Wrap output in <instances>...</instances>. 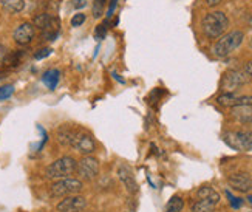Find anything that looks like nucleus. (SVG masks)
I'll use <instances>...</instances> for the list:
<instances>
[{"label":"nucleus","mask_w":252,"mask_h":212,"mask_svg":"<svg viewBox=\"0 0 252 212\" xmlns=\"http://www.w3.org/2000/svg\"><path fill=\"white\" fill-rule=\"evenodd\" d=\"M229 27V19L223 11H212L206 14L201 22L203 33L209 39H220Z\"/></svg>","instance_id":"f257e3e1"},{"label":"nucleus","mask_w":252,"mask_h":212,"mask_svg":"<svg viewBox=\"0 0 252 212\" xmlns=\"http://www.w3.org/2000/svg\"><path fill=\"white\" fill-rule=\"evenodd\" d=\"M78 169V161L73 157H61L58 160H54L51 164L47 166L45 169V178L51 181L63 180V178H71V175L76 174Z\"/></svg>","instance_id":"f03ea898"},{"label":"nucleus","mask_w":252,"mask_h":212,"mask_svg":"<svg viewBox=\"0 0 252 212\" xmlns=\"http://www.w3.org/2000/svg\"><path fill=\"white\" fill-rule=\"evenodd\" d=\"M245 39V33L240 30H234L227 35H223L220 39L215 42V45L212 47V54L215 58H227L229 54H232Z\"/></svg>","instance_id":"7ed1b4c3"},{"label":"nucleus","mask_w":252,"mask_h":212,"mask_svg":"<svg viewBox=\"0 0 252 212\" xmlns=\"http://www.w3.org/2000/svg\"><path fill=\"white\" fill-rule=\"evenodd\" d=\"M82 181L78 178H63V180L53 181L50 186V195L53 198H65L70 195H78L82 191Z\"/></svg>","instance_id":"20e7f679"},{"label":"nucleus","mask_w":252,"mask_h":212,"mask_svg":"<svg viewBox=\"0 0 252 212\" xmlns=\"http://www.w3.org/2000/svg\"><path fill=\"white\" fill-rule=\"evenodd\" d=\"M224 142L229 147L238 152H252V130L249 132H226L223 135Z\"/></svg>","instance_id":"39448f33"},{"label":"nucleus","mask_w":252,"mask_h":212,"mask_svg":"<svg viewBox=\"0 0 252 212\" xmlns=\"http://www.w3.org/2000/svg\"><path fill=\"white\" fill-rule=\"evenodd\" d=\"M34 27L43 33L45 40H54L59 33V19L50 13H42L34 17Z\"/></svg>","instance_id":"423d86ee"},{"label":"nucleus","mask_w":252,"mask_h":212,"mask_svg":"<svg viewBox=\"0 0 252 212\" xmlns=\"http://www.w3.org/2000/svg\"><path fill=\"white\" fill-rule=\"evenodd\" d=\"M101 172V166L97 158L92 157V155H85L78 161V169H76V174H78L82 181H94L97 177H99Z\"/></svg>","instance_id":"0eeeda50"},{"label":"nucleus","mask_w":252,"mask_h":212,"mask_svg":"<svg viewBox=\"0 0 252 212\" xmlns=\"http://www.w3.org/2000/svg\"><path fill=\"white\" fill-rule=\"evenodd\" d=\"M71 147L82 155H92L96 150V142L93 135L85 129H76L71 141Z\"/></svg>","instance_id":"6e6552de"},{"label":"nucleus","mask_w":252,"mask_h":212,"mask_svg":"<svg viewBox=\"0 0 252 212\" xmlns=\"http://www.w3.org/2000/svg\"><path fill=\"white\" fill-rule=\"evenodd\" d=\"M249 81L245 71L242 70H229L224 73L223 81H221V90L223 93H234L238 87L245 85Z\"/></svg>","instance_id":"1a4fd4ad"},{"label":"nucleus","mask_w":252,"mask_h":212,"mask_svg":"<svg viewBox=\"0 0 252 212\" xmlns=\"http://www.w3.org/2000/svg\"><path fill=\"white\" fill-rule=\"evenodd\" d=\"M87 208V200L82 195H70L56 205L58 212H82Z\"/></svg>","instance_id":"9d476101"},{"label":"nucleus","mask_w":252,"mask_h":212,"mask_svg":"<svg viewBox=\"0 0 252 212\" xmlns=\"http://www.w3.org/2000/svg\"><path fill=\"white\" fill-rule=\"evenodd\" d=\"M36 37V27L30 24V22H24V24H20L14 33H13V39L17 45H22L25 47L28 43L32 42V39Z\"/></svg>","instance_id":"9b49d317"},{"label":"nucleus","mask_w":252,"mask_h":212,"mask_svg":"<svg viewBox=\"0 0 252 212\" xmlns=\"http://www.w3.org/2000/svg\"><path fill=\"white\" fill-rule=\"evenodd\" d=\"M227 183L234 191L248 194L252 191V177L246 172H237L227 177Z\"/></svg>","instance_id":"f8f14e48"},{"label":"nucleus","mask_w":252,"mask_h":212,"mask_svg":"<svg viewBox=\"0 0 252 212\" xmlns=\"http://www.w3.org/2000/svg\"><path fill=\"white\" fill-rule=\"evenodd\" d=\"M118 178L119 181L123 183V186L127 189L128 194H136L138 192V183H136V178L135 174L131 171V167L127 164H119L118 166Z\"/></svg>","instance_id":"ddd939ff"},{"label":"nucleus","mask_w":252,"mask_h":212,"mask_svg":"<svg viewBox=\"0 0 252 212\" xmlns=\"http://www.w3.org/2000/svg\"><path fill=\"white\" fill-rule=\"evenodd\" d=\"M217 103L223 107H242L252 106V96H235V93H221L217 98Z\"/></svg>","instance_id":"4468645a"},{"label":"nucleus","mask_w":252,"mask_h":212,"mask_svg":"<svg viewBox=\"0 0 252 212\" xmlns=\"http://www.w3.org/2000/svg\"><path fill=\"white\" fill-rule=\"evenodd\" d=\"M76 127H71L70 124H63L56 130V141L63 147H71V141L74 137Z\"/></svg>","instance_id":"2eb2a0df"},{"label":"nucleus","mask_w":252,"mask_h":212,"mask_svg":"<svg viewBox=\"0 0 252 212\" xmlns=\"http://www.w3.org/2000/svg\"><path fill=\"white\" fill-rule=\"evenodd\" d=\"M232 116L242 124H252V106H242L232 108Z\"/></svg>","instance_id":"dca6fc26"},{"label":"nucleus","mask_w":252,"mask_h":212,"mask_svg":"<svg viewBox=\"0 0 252 212\" xmlns=\"http://www.w3.org/2000/svg\"><path fill=\"white\" fill-rule=\"evenodd\" d=\"M218 203L220 202L212 198H198L192 205V212H214Z\"/></svg>","instance_id":"f3484780"},{"label":"nucleus","mask_w":252,"mask_h":212,"mask_svg":"<svg viewBox=\"0 0 252 212\" xmlns=\"http://www.w3.org/2000/svg\"><path fill=\"white\" fill-rule=\"evenodd\" d=\"M59 79H61V71L58 69H51V70H47L42 76V82L45 84L50 90H54V88L58 87L59 84Z\"/></svg>","instance_id":"a211bd4d"},{"label":"nucleus","mask_w":252,"mask_h":212,"mask_svg":"<svg viewBox=\"0 0 252 212\" xmlns=\"http://www.w3.org/2000/svg\"><path fill=\"white\" fill-rule=\"evenodd\" d=\"M24 56H25V53L22 51V50L9 51V53H6V56H5L3 65H6V67H16V65L20 64V61H22V58H24Z\"/></svg>","instance_id":"6ab92c4d"},{"label":"nucleus","mask_w":252,"mask_h":212,"mask_svg":"<svg viewBox=\"0 0 252 212\" xmlns=\"http://www.w3.org/2000/svg\"><path fill=\"white\" fill-rule=\"evenodd\" d=\"M0 5H2L8 13H20L25 6L24 0H0Z\"/></svg>","instance_id":"aec40b11"},{"label":"nucleus","mask_w":252,"mask_h":212,"mask_svg":"<svg viewBox=\"0 0 252 212\" xmlns=\"http://www.w3.org/2000/svg\"><path fill=\"white\" fill-rule=\"evenodd\" d=\"M183 208H184V200H183V197L173 195L169 200V202H167L166 208H164V212H181Z\"/></svg>","instance_id":"412c9836"},{"label":"nucleus","mask_w":252,"mask_h":212,"mask_svg":"<svg viewBox=\"0 0 252 212\" xmlns=\"http://www.w3.org/2000/svg\"><path fill=\"white\" fill-rule=\"evenodd\" d=\"M196 197L198 198H212V200H217V202H220V194H218L212 186H201L198 189V192H196Z\"/></svg>","instance_id":"4be33fe9"},{"label":"nucleus","mask_w":252,"mask_h":212,"mask_svg":"<svg viewBox=\"0 0 252 212\" xmlns=\"http://www.w3.org/2000/svg\"><path fill=\"white\" fill-rule=\"evenodd\" d=\"M104 6H105V0H93L92 11H93V17L94 19L102 17V14H104Z\"/></svg>","instance_id":"5701e85b"},{"label":"nucleus","mask_w":252,"mask_h":212,"mask_svg":"<svg viewBox=\"0 0 252 212\" xmlns=\"http://www.w3.org/2000/svg\"><path fill=\"white\" fill-rule=\"evenodd\" d=\"M14 93V85H0V101L11 98Z\"/></svg>","instance_id":"b1692460"},{"label":"nucleus","mask_w":252,"mask_h":212,"mask_svg":"<svg viewBox=\"0 0 252 212\" xmlns=\"http://www.w3.org/2000/svg\"><path fill=\"white\" fill-rule=\"evenodd\" d=\"M105 35H107V25H105V24L97 25L96 30H94V37H96L97 40H102V39L105 37Z\"/></svg>","instance_id":"393cba45"},{"label":"nucleus","mask_w":252,"mask_h":212,"mask_svg":"<svg viewBox=\"0 0 252 212\" xmlns=\"http://www.w3.org/2000/svg\"><path fill=\"white\" fill-rule=\"evenodd\" d=\"M85 14L84 13H78V14H74L71 17V27H81L84 22H85Z\"/></svg>","instance_id":"a878e982"},{"label":"nucleus","mask_w":252,"mask_h":212,"mask_svg":"<svg viewBox=\"0 0 252 212\" xmlns=\"http://www.w3.org/2000/svg\"><path fill=\"white\" fill-rule=\"evenodd\" d=\"M226 194H227V197H229V202H231V206H232L234 209H238L240 206L243 205V200H242V198H237V197H234V195H232L231 192H229V191H227Z\"/></svg>","instance_id":"bb28decb"},{"label":"nucleus","mask_w":252,"mask_h":212,"mask_svg":"<svg viewBox=\"0 0 252 212\" xmlns=\"http://www.w3.org/2000/svg\"><path fill=\"white\" fill-rule=\"evenodd\" d=\"M51 48H42V50H39L36 54H34V58L39 61V59H43V58H48V56L51 54Z\"/></svg>","instance_id":"cd10ccee"},{"label":"nucleus","mask_w":252,"mask_h":212,"mask_svg":"<svg viewBox=\"0 0 252 212\" xmlns=\"http://www.w3.org/2000/svg\"><path fill=\"white\" fill-rule=\"evenodd\" d=\"M71 6L74 9H82L87 6V0H71Z\"/></svg>","instance_id":"c85d7f7f"},{"label":"nucleus","mask_w":252,"mask_h":212,"mask_svg":"<svg viewBox=\"0 0 252 212\" xmlns=\"http://www.w3.org/2000/svg\"><path fill=\"white\" fill-rule=\"evenodd\" d=\"M116 2H118V0H110V5H108V9H107V20H108V19H112L113 11H115V8H116Z\"/></svg>","instance_id":"c756f323"},{"label":"nucleus","mask_w":252,"mask_h":212,"mask_svg":"<svg viewBox=\"0 0 252 212\" xmlns=\"http://www.w3.org/2000/svg\"><path fill=\"white\" fill-rule=\"evenodd\" d=\"M243 71L246 73V76L249 77V79H252V61H251V62H248V64L245 65Z\"/></svg>","instance_id":"7c9ffc66"},{"label":"nucleus","mask_w":252,"mask_h":212,"mask_svg":"<svg viewBox=\"0 0 252 212\" xmlns=\"http://www.w3.org/2000/svg\"><path fill=\"white\" fill-rule=\"evenodd\" d=\"M6 48L2 45V43H0V65H2L3 64V59H5V56H6Z\"/></svg>","instance_id":"2f4dec72"},{"label":"nucleus","mask_w":252,"mask_h":212,"mask_svg":"<svg viewBox=\"0 0 252 212\" xmlns=\"http://www.w3.org/2000/svg\"><path fill=\"white\" fill-rule=\"evenodd\" d=\"M204 2H206L207 6L214 8V6H217V5H220V3H221V0H204Z\"/></svg>","instance_id":"473e14b6"},{"label":"nucleus","mask_w":252,"mask_h":212,"mask_svg":"<svg viewBox=\"0 0 252 212\" xmlns=\"http://www.w3.org/2000/svg\"><path fill=\"white\" fill-rule=\"evenodd\" d=\"M6 76H8V74H6V71H0V84H2V82L6 79Z\"/></svg>","instance_id":"72a5a7b5"},{"label":"nucleus","mask_w":252,"mask_h":212,"mask_svg":"<svg viewBox=\"0 0 252 212\" xmlns=\"http://www.w3.org/2000/svg\"><path fill=\"white\" fill-rule=\"evenodd\" d=\"M248 202H249V203L252 205V195H249V197H248Z\"/></svg>","instance_id":"f704fd0d"},{"label":"nucleus","mask_w":252,"mask_h":212,"mask_svg":"<svg viewBox=\"0 0 252 212\" xmlns=\"http://www.w3.org/2000/svg\"><path fill=\"white\" fill-rule=\"evenodd\" d=\"M249 25L252 27V16H251V19H249Z\"/></svg>","instance_id":"c9c22d12"},{"label":"nucleus","mask_w":252,"mask_h":212,"mask_svg":"<svg viewBox=\"0 0 252 212\" xmlns=\"http://www.w3.org/2000/svg\"><path fill=\"white\" fill-rule=\"evenodd\" d=\"M127 212H133V211H127Z\"/></svg>","instance_id":"e433bc0d"},{"label":"nucleus","mask_w":252,"mask_h":212,"mask_svg":"<svg viewBox=\"0 0 252 212\" xmlns=\"http://www.w3.org/2000/svg\"><path fill=\"white\" fill-rule=\"evenodd\" d=\"M248 212H252V211H248Z\"/></svg>","instance_id":"4c0bfd02"},{"label":"nucleus","mask_w":252,"mask_h":212,"mask_svg":"<svg viewBox=\"0 0 252 212\" xmlns=\"http://www.w3.org/2000/svg\"><path fill=\"white\" fill-rule=\"evenodd\" d=\"M251 43H252V39H251Z\"/></svg>","instance_id":"58836bf2"}]
</instances>
